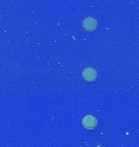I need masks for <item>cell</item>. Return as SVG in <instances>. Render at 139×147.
Listing matches in <instances>:
<instances>
[{"instance_id":"obj_1","label":"cell","mask_w":139,"mask_h":147,"mask_svg":"<svg viewBox=\"0 0 139 147\" xmlns=\"http://www.w3.org/2000/svg\"><path fill=\"white\" fill-rule=\"evenodd\" d=\"M82 123L84 126L86 127V128H93L96 126V123H97V121L96 119L94 118L91 115L86 116L82 120Z\"/></svg>"},{"instance_id":"obj_2","label":"cell","mask_w":139,"mask_h":147,"mask_svg":"<svg viewBox=\"0 0 139 147\" xmlns=\"http://www.w3.org/2000/svg\"><path fill=\"white\" fill-rule=\"evenodd\" d=\"M83 77L86 80H93L96 78V71L92 68H86L84 71H83Z\"/></svg>"},{"instance_id":"obj_3","label":"cell","mask_w":139,"mask_h":147,"mask_svg":"<svg viewBox=\"0 0 139 147\" xmlns=\"http://www.w3.org/2000/svg\"><path fill=\"white\" fill-rule=\"evenodd\" d=\"M83 26L85 27V29L91 30H94L96 28L97 23H96V21L93 18H86L83 21Z\"/></svg>"}]
</instances>
